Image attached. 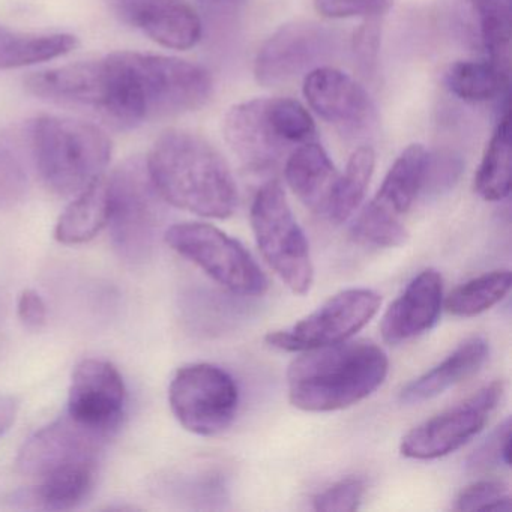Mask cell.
Returning a JSON list of instances; mask_svg holds the SVG:
<instances>
[{"label": "cell", "instance_id": "19", "mask_svg": "<svg viewBox=\"0 0 512 512\" xmlns=\"http://www.w3.org/2000/svg\"><path fill=\"white\" fill-rule=\"evenodd\" d=\"M25 88L40 100L100 115L106 100V67L101 59L40 71L25 80Z\"/></svg>", "mask_w": 512, "mask_h": 512}, {"label": "cell", "instance_id": "3", "mask_svg": "<svg viewBox=\"0 0 512 512\" xmlns=\"http://www.w3.org/2000/svg\"><path fill=\"white\" fill-rule=\"evenodd\" d=\"M299 353L287 370V391L292 406L304 412H337L355 406L388 376V356L373 341L350 338Z\"/></svg>", "mask_w": 512, "mask_h": 512}, {"label": "cell", "instance_id": "31", "mask_svg": "<svg viewBox=\"0 0 512 512\" xmlns=\"http://www.w3.org/2000/svg\"><path fill=\"white\" fill-rule=\"evenodd\" d=\"M457 511H511L508 485L497 479H481L460 491L455 499Z\"/></svg>", "mask_w": 512, "mask_h": 512}, {"label": "cell", "instance_id": "30", "mask_svg": "<svg viewBox=\"0 0 512 512\" xmlns=\"http://www.w3.org/2000/svg\"><path fill=\"white\" fill-rule=\"evenodd\" d=\"M269 112L278 133L293 148L316 140V124L299 101L269 98Z\"/></svg>", "mask_w": 512, "mask_h": 512}, {"label": "cell", "instance_id": "32", "mask_svg": "<svg viewBox=\"0 0 512 512\" xmlns=\"http://www.w3.org/2000/svg\"><path fill=\"white\" fill-rule=\"evenodd\" d=\"M511 451V418L500 422L487 440L469 458L470 472L482 473L496 467H509Z\"/></svg>", "mask_w": 512, "mask_h": 512}, {"label": "cell", "instance_id": "11", "mask_svg": "<svg viewBox=\"0 0 512 512\" xmlns=\"http://www.w3.org/2000/svg\"><path fill=\"white\" fill-rule=\"evenodd\" d=\"M505 385L491 382L466 400L416 425L401 439L400 452L412 460H436L466 445L481 433L502 401Z\"/></svg>", "mask_w": 512, "mask_h": 512}, {"label": "cell", "instance_id": "40", "mask_svg": "<svg viewBox=\"0 0 512 512\" xmlns=\"http://www.w3.org/2000/svg\"><path fill=\"white\" fill-rule=\"evenodd\" d=\"M202 2H205V4H223V2H226V0H202Z\"/></svg>", "mask_w": 512, "mask_h": 512}, {"label": "cell", "instance_id": "23", "mask_svg": "<svg viewBox=\"0 0 512 512\" xmlns=\"http://www.w3.org/2000/svg\"><path fill=\"white\" fill-rule=\"evenodd\" d=\"M107 221L109 200L103 175L85 191L77 194L76 200L65 209L56 224L55 236L61 244H85L107 226Z\"/></svg>", "mask_w": 512, "mask_h": 512}, {"label": "cell", "instance_id": "28", "mask_svg": "<svg viewBox=\"0 0 512 512\" xmlns=\"http://www.w3.org/2000/svg\"><path fill=\"white\" fill-rule=\"evenodd\" d=\"M512 275L508 269H496L472 278L452 290L443 307L455 317H475L499 304L511 290Z\"/></svg>", "mask_w": 512, "mask_h": 512}, {"label": "cell", "instance_id": "26", "mask_svg": "<svg viewBox=\"0 0 512 512\" xmlns=\"http://www.w3.org/2000/svg\"><path fill=\"white\" fill-rule=\"evenodd\" d=\"M376 166V154L370 146H361L350 155L343 175L338 176L325 217L331 223L343 224L355 214L364 200Z\"/></svg>", "mask_w": 512, "mask_h": 512}, {"label": "cell", "instance_id": "2", "mask_svg": "<svg viewBox=\"0 0 512 512\" xmlns=\"http://www.w3.org/2000/svg\"><path fill=\"white\" fill-rule=\"evenodd\" d=\"M149 175L164 202L199 217L226 220L238 206V188L223 155L199 134L169 130L155 140Z\"/></svg>", "mask_w": 512, "mask_h": 512}, {"label": "cell", "instance_id": "15", "mask_svg": "<svg viewBox=\"0 0 512 512\" xmlns=\"http://www.w3.org/2000/svg\"><path fill=\"white\" fill-rule=\"evenodd\" d=\"M109 440L80 427L62 415L34 434L20 451L17 466L29 476L47 475L52 470L82 461H98Z\"/></svg>", "mask_w": 512, "mask_h": 512}, {"label": "cell", "instance_id": "25", "mask_svg": "<svg viewBox=\"0 0 512 512\" xmlns=\"http://www.w3.org/2000/svg\"><path fill=\"white\" fill-rule=\"evenodd\" d=\"M79 47L70 34H17L0 26V70L29 67L62 58Z\"/></svg>", "mask_w": 512, "mask_h": 512}, {"label": "cell", "instance_id": "1", "mask_svg": "<svg viewBox=\"0 0 512 512\" xmlns=\"http://www.w3.org/2000/svg\"><path fill=\"white\" fill-rule=\"evenodd\" d=\"M104 65L107 89L100 116L121 130L196 112L211 98V74L182 59L116 52Z\"/></svg>", "mask_w": 512, "mask_h": 512}, {"label": "cell", "instance_id": "35", "mask_svg": "<svg viewBox=\"0 0 512 512\" xmlns=\"http://www.w3.org/2000/svg\"><path fill=\"white\" fill-rule=\"evenodd\" d=\"M28 190V178L16 157L0 148V209L22 202Z\"/></svg>", "mask_w": 512, "mask_h": 512}, {"label": "cell", "instance_id": "29", "mask_svg": "<svg viewBox=\"0 0 512 512\" xmlns=\"http://www.w3.org/2000/svg\"><path fill=\"white\" fill-rule=\"evenodd\" d=\"M488 58L503 73L511 65V0H476Z\"/></svg>", "mask_w": 512, "mask_h": 512}, {"label": "cell", "instance_id": "13", "mask_svg": "<svg viewBox=\"0 0 512 512\" xmlns=\"http://www.w3.org/2000/svg\"><path fill=\"white\" fill-rule=\"evenodd\" d=\"M335 50V37L314 22L281 26L260 47L254 61V77L262 86H280L320 67Z\"/></svg>", "mask_w": 512, "mask_h": 512}, {"label": "cell", "instance_id": "37", "mask_svg": "<svg viewBox=\"0 0 512 512\" xmlns=\"http://www.w3.org/2000/svg\"><path fill=\"white\" fill-rule=\"evenodd\" d=\"M461 161L451 154H440L437 157H431L428 154L427 172H425L424 190L428 185H434V188L449 187L457 181L461 172Z\"/></svg>", "mask_w": 512, "mask_h": 512}, {"label": "cell", "instance_id": "8", "mask_svg": "<svg viewBox=\"0 0 512 512\" xmlns=\"http://www.w3.org/2000/svg\"><path fill=\"white\" fill-rule=\"evenodd\" d=\"M164 239L176 253L235 295L263 296L268 290V278L247 248L212 224H175Z\"/></svg>", "mask_w": 512, "mask_h": 512}, {"label": "cell", "instance_id": "21", "mask_svg": "<svg viewBox=\"0 0 512 512\" xmlns=\"http://www.w3.org/2000/svg\"><path fill=\"white\" fill-rule=\"evenodd\" d=\"M488 341L481 335L467 338L451 355L446 356L436 367L407 383L400 392V401L407 406L433 400L443 392L478 373L487 361Z\"/></svg>", "mask_w": 512, "mask_h": 512}, {"label": "cell", "instance_id": "24", "mask_svg": "<svg viewBox=\"0 0 512 512\" xmlns=\"http://www.w3.org/2000/svg\"><path fill=\"white\" fill-rule=\"evenodd\" d=\"M511 175V116L506 101L476 172L475 191L487 202H502L511 193Z\"/></svg>", "mask_w": 512, "mask_h": 512}, {"label": "cell", "instance_id": "17", "mask_svg": "<svg viewBox=\"0 0 512 512\" xmlns=\"http://www.w3.org/2000/svg\"><path fill=\"white\" fill-rule=\"evenodd\" d=\"M115 7L125 22L166 49H193L202 38V20L184 0H115Z\"/></svg>", "mask_w": 512, "mask_h": 512}, {"label": "cell", "instance_id": "39", "mask_svg": "<svg viewBox=\"0 0 512 512\" xmlns=\"http://www.w3.org/2000/svg\"><path fill=\"white\" fill-rule=\"evenodd\" d=\"M17 403L10 395L0 394V437L10 430L16 421Z\"/></svg>", "mask_w": 512, "mask_h": 512}, {"label": "cell", "instance_id": "16", "mask_svg": "<svg viewBox=\"0 0 512 512\" xmlns=\"http://www.w3.org/2000/svg\"><path fill=\"white\" fill-rule=\"evenodd\" d=\"M223 134L233 154L251 170L272 169L292 148L275 128L269 98L233 106L224 116Z\"/></svg>", "mask_w": 512, "mask_h": 512}, {"label": "cell", "instance_id": "27", "mask_svg": "<svg viewBox=\"0 0 512 512\" xmlns=\"http://www.w3.org/2000/svg\"><path fill=\"white\" fill-rule=\"evenodd\" d=\"M509 74L491 61H458L446 71L449 91L467 103H484L508 91Z\"/></svg>", "mask_w": 512, "mask_h": 512}, {"label": "cell", "instance_id": "38", "mask_svg": "<svg viewBox=\"0 0 512 512\" xmlns=\"http://www.w3.org/2000/svg\"><path fill=\"white\" fill-rule=\"evenodd\" d=\"M17 314L29 329H41L47 322V305L40 293L28 289L20 295Z\"/></svg>", "mask_w": 512, "mask_h": 512}, {"label": "cell", "instance_id": "34", "mask_svg": "<svg viewBox=\"0 0 512 512\" xmlns=\"http://www.w3.org/2000/svg\"><path fill=\"white\" fill-rule=\"evenodd\" d=\"M392 0H314L317 13L326 19L385 16Z\"/></svg>", "mask_w": 512, "mask_h": 512}, {"label": "cell", "instance_id": "33", "mask_svg": "<svg viewBox=\"0 0 512 512\" xmlns=\"http://www.w3.org/2000/svg\"><path fill=\"white\" fill-rule=\"evenodd\" d=\"M364 494V479L349 476L320 491L314 497L313 506L322 512H353L361 506Z\"/></svg>", "mask_w": 512, "mask_h": 512}, {"label": "cell", "instance_id": "9", "mask_svg": "<svg viewBox=\"0 0 512 512\" xmlns=\"http://www.w3.org/2000/svg\"><path fill=\"white\" fill-rule=\"evenodd\" d=\"M169 403L185 430L197 436H218L235 421L239 389L224 368L199 362L185 365L175 374Z\"/></svg>", "mask_w": 512, "mask_h": 512}, {"label": "cell", "instance_id": "12", "mask_svg": "<svg viewBox=\"0 0 512 512\" xmlns=\"http://www.w3.org/2000/svg\"><path fill=\"white\" fill-rule=\"evenodd\" d=\"M125 406L127 389L115 365L103 359H85L77 365L65 415L110 440L121 427Z\"/></svg>", "mask_w": 512, "mask_h": 512}, {"label": "cell", "instance_id": "4", "mask_svg": "<svg viewBox=\"0 0 512 512\" xmlns=\"http://www.w3.org/2000/svg\"><path fill=\"white\" fill-rule=\"evenodd\" d=\"M31 145L41 179L62 197H76L94 184L112 157V142L97 125L61 116L35 119Z\"/></svg>", "mask_w": 512, "mask_h": 512}, {"label": "cell", "instance_id": "36", "mask_svg": "<svg viewBox=\"0 0 512 512\" xmlns=\"http://www.w3.org/2000/svg\"><path fill=\"white\" fill-rule=\"evenodd\" d=\"M383 16L365 17L358 31L353 35V55L362 70L370 73L377 64L380 40H382Z\"/></svg>", "mask_w": 512, "mask_h": 512}, {"label": "cell", "instance_id": "5", "mask_svg": "<svg viewBox=\"0 0 512 512\" xmlns=\"http://www.w3.org/2000/svg\"><path fill=\"white\" fill-rule=\"evenodd\" d=\"M106 179L113 247L122 259L143 263L151 257L164 220V199L140 157L116 167Z\"/></svg>", "mask_w": 512, "mask_h": 512}, {"label": "cell", "instance_id": "6", "mask_svg": "<svg viewBox=\"0 0 512 512\" xmlns=\"http://www.w3.org/2000/svg\"><path fill=\"white\" fill-rule=\"evenodd\" d=\"M250 220L257 247L269 268L295 295H307L314 283L310 245L277 179L265 182L257 191Z\"/></svg>", "mask_w": 512, "mask_h": 512}, {"label": "cell", "instance_id": "7", "mask_svg": "<svg viewBox=\"0 0 512 512\" xmlns=\"http://www.w3.org/2000/svg\"><path fill=\"white\" fill-rule=\"evenodd\" d=\"M427 163L428 152L422 145L415 143L401 152L376 196L353 223L352 236L356 241L376 248H397L406 244L409 230L403 217L424 187Z\"/></svg>", "mask_w": 512, "mask_h": 512}, {"label": "cell", "instance_id": "22", "mask_svg": "<svg viewBox=\"0 0 512 512\" xmlns=\"http://www.w3.org/2000/svg\"><path fill=\"white\" fill-rule=\"evenodd\" d=\"M98 461L68 464L41 476L25 502L50 511H68L88 499L97 481Z\"/></svg>", "mask_w": 512, "mask_h": 512}, {"label": "cell", "instance_id": "14", "mask_svg": "<svg viewBox=\"0 0 512 512\" xmlns=\"http://www.w3.org/2000/svg\"><path fill=\"white\" fill-rule=\"evenodd\" d=\"M304 95L320 118L344 133H362L376 121L370 95L337 68L320 65L305 74Z\"/></svg>", "mask_w": 512, "mask_h": 512}, {"label": "cell", "instance_id": "20", "mask_svg": "<svg viewBox=\"0 0 512 512\" xmlns=\"http://www.w3.org/2000/svg\"><path fill=\"white\" fill-rule=\"evenodd\" d=\"M338 170L316 142L296 146L286 160L284 178L296 197L314 214L325 217L337 185Z\"/></svg>", "mask_w": 512, "mask_h": 512}, {"label": "cell", "instance_id": "10", "mask_svg": "<svg viewBox=\"0 0 512 512\" xmlns=\"http://www.w3.org/2000/svg\"><path fill=\"white\" fill-rule=\"evenodd\" d=\"M380 305L382 296L374 290H341L295 325L269 332L265 341L274 349L298 353L343 343L371 322Z\"/></svg>", "mask_w": 512, "mask_h": 512}, {"label": "cell", "instance_id": "18", "mask_svg": "<svg viewBox=\"0 0 512 512\" xmlns=\"http://www.w3.org/2000/svg\"><path fill=\"white\" fill-rule=\"evenodd\" d=\"M443 308V278L436 269L416 275L389 305L380 323L385 343L401 344L430 331Z\"/></svg>", "mask_w": 512, "mask_h": 512}]
</instances>
